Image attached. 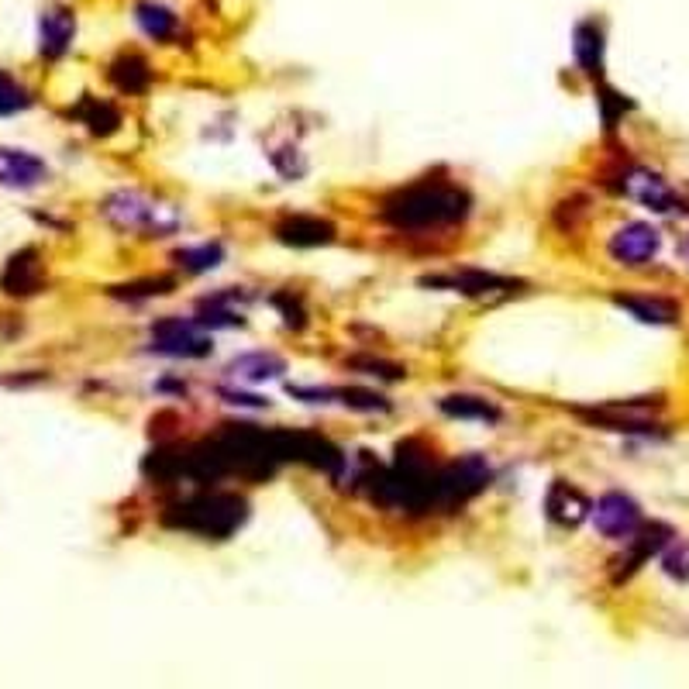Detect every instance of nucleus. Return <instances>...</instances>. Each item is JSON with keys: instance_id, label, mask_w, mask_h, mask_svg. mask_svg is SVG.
I'll list each match as a JSON object with an SVG mask.
<instances>
[{"instance_id": "a878e982", "label": "nucleus", "mask_w": 689, "mask_h": 689, "mask_svg": "<svg viewBox=\"0 0 689 689\" xmlns=\"http://www.w3.org/2000/svg\"><path fill=\"white\" fill-rule=\"evenodd\" d=\"M600 100H603V121H607V128H614V125H617V114L631 107V104H627V100H617L614 90H603V97H600Z\"/></svg>"}, {"instance_id": "4be33fe9", "label": "nucleus", "mask_w": 689, "mask_h": 689, "mask_svg": "<svg viewBox=\"0 0 689 689\" xmlns=\"http://www.w3.org/2000/svg\"><path fill=\"white\" fill-rule=\"evenodd\" d=\"M662 572L676 583H689V538L669 541V548L662 552Z\"/></svg>"}, {"instance_id": "39448f33", "label": "nucleus", "mask_w": 689, "mask_h": 689, "mask_svg": "<svg viewBox=\"0 0 689 689\" xmlns=\"http://www.w3.org/2000/svg\"><path fill=\"white\" fill-rule=\"evenodd\" d=\"M596 531L603 534V538H614V541H627L634 531L641 528V507L634 503L627 493H603L600 500H596V507L590 510Z\"/></svg>"}, {"instance_id": "ddd939ff", "label": "nucleus", "mask_w": 689, "mask_h": 689, "mask_svg": "<svg viewBox=\"0 0 689 689\" xmlns=\"http://www.w3.org/2000/svg\"><path fill=\"white\" fill-rule=\"evenodd\" d=\"M286 373V362L280 355L273 352H249L242 355V359H235L228 366V376L238 379V383H249V386H259V383H273V379H280Z\"/></svg>"}, {"instance_id": "9d476101", "label": "nucleus", "mask_w": 689, "mask_h": 689, "mask_svg": "<svg viewBox=\"0 0 689 689\" xmlns=\"http://www.w3.org/2000/svg\"><path fill=\"white\" fill-rule=\"evenodd\" d=\"M548 517H552L555 524H562V528H576V524H583L586 517H590L593 503L586 500L583 490H576L572 483H565V479H555L552 490H548Z\"/></svg>"}, {"instance_id": "1a4fd4ad", "label": "nucleus", "mask_w": 689, "mask_h": 689, "mask_svg": "<svg viewBox=\"0 0 689 689\" xmlns=\"http://www.w3.org/2000/svg\"><path fill=\"white\" fill-rule=\"evenodd\" d=\"M49 176L45 162L21 149H0V187L11 190H32Z\"/></svg>"}, {"instance_id": "20e7f679", "label": "nucleus", "mask_w": 689, "mask_h": 689, "mask_svg": "<svg viewBox=\"0 0 689 689\" xmlns=\"http://www.w3.org/2000/svg\"><path fill=\"white\" fill-rule=\"evenodd\" d=\"M152 342H156V352L176 355V359H200L211 352V338L204 335V324L197 317L193 321L166 317V321L152 324Z\"/></svg>"}, {"instance_id": "f03ea898", "label": "nucleus", "mask_w": 689, "mask_h": 689, "mask_svg": "<svg viewBox=\"0 0 689 689\" xmlns=\"http://www.w3.org/2000/svg\"><path fill=\"white\" fill-rule=\"evenodd\" d=\"M245 521V503L231 493H204L180 507V517H169V524H180L207 538H224Z\"/></svg>"}, {"instance_id": "2eb2a0df", "label": "nucleus", "mask_w": 689, "mask_h": 689, "mask_svg": "<svg viewBox=\"0 0 689 689\" xmlns=\"http://www.w3.org/2000/svg\"><path fill=\"white\" fill-rule=\"evenodd\" d=\"M280 238L290 245H328L335 238V228L321 218H290L280 224Z\"/></svg>"}, {"instance_id": "f257e3e1", "label": "nucleus", "mask_w": 689, "mask_h": 689, "mask_svg": "<svg viewBox=\"0 0 689 689\" xmlns=\"http://www.w3.org/2000/svg\"><path fill=\"white\" fill-rule=\"evenodd\" d=\"M469 214V197L452 183H421L386 200L383 218L397 228H438Z\"/></svg>"}, {"instance_id": "412c9836", "label": "nucleus", "mask_w": 689, "mask_h": 689, "mask_svg": "<svg viewBox=\"0 0 689 689\" xmlns=\"http://www.w3.org/2000/svg\"><path fill=\"white\" fill-rule=\"evenodd\" d=\"M428 286H455V290H462V293H490V290H497V286H507L503 280H497V276H490V273H452V276H428L424 280Z\"/></svg>"}, {"instance_id": "0eeeda50", "label": "nucleus", "mask_w": 689, "mask_h": 689, "mask_svg": "<svg viewBox=\"0 0 689 689\" xmlns=\"http://www.w3.org/2000/svg\"><path fill=\"white\" fill-rule=\"evenodd\" d=\"M658 245H662V238H658V231L652 224L631 221L614 231V238H610V255H614L621 266H645V262H652L658 255Z\"/></svg>"}, {"instance_id": "4468645a", "label": "nucleus", "mask_w": 689, "mask_h": 689, "mask_svg": "<svg viewBox=\"0 0 689 689\" xmlns=\"http://www.w3.org/2000/svg\"><path fill=\"white\" fill-rule=\"evenodd\" d=\"M617 307H624L631 317L645 324H676L679 321V304L665 297H641V293H617Z\"/></svg>"}, {"instance_id": "aec40b11", "label": "nucleus", "mask_w": 689, "mask_h": 689, "mask_svg": "<svg viewBox=\"0 0 689 689\" xmlns=\"http://www.w3.org/2000/svg\"><path fill=\"white\" fill-rule=\"evenodd\" d=\"M135 18H138V25H142V32L159 38V42L176 32V14L162 4H152V0H145V4L135 7Z\"/></svg>"}, {"instance_id": "7ed1b4c3", "label": "nucleus", "mask_w": 689, "mask_h": 689, "mask_svg": "<svg viewBox=\"0 0 689 689\" xmlns=\"http://www.w3.org/2000/svg\"><path fill=\"white\" fill-rule=\"evenodd\" d=\"M104 218L111 224H118L121 231H173L180 224V214L166 204H156V200L142 197L135 190H121L114 193L104 204Z\"/></svg>"}, {"instance_id": "a211bd4d", "label": "nucleus", "mask_w": 689, "mask_h": 689, "mask_svg": "<svg viewBox=\"0 0 689 689\" xmlns=\"http://www.w3.org/2000/svg\"><path fill=\"white\" fill-rule=\"evenodd\" d=\"M441 410L448 417H462V421H483V424L500 421V410L483 397H445L441 400Z\"/></svg>"}, {"instance_id": "f3484780", "label": "nucleus", "mask_w": 689, "mask_h": 689, "mask_svg": "<svg viewBox=\"0 0 689 689\" xmlns=\"http://www.w3.org/2000/svg\"><path fill=\"white\" fill-rule=\"evenodd\" d=\"M111 80H114V87L125 90V94H142L152 80V69L142 56L131 52V56H121L118 63L111 66Z\"/></svg>"}, {"instance_id": "dca6fc26", "label": "nucleus", "mask_w": 689, "mask_h": 689, "mask_svg": "<svg viewBox=\"0 0 689 689\" xmlns=\"http://www.w3.org/2000/svg\"><path fill=\"white\" fill-rule=\"evenodd\" d=\"M572 52H576V63L583 66V73L600 76V66H603V32H600V25L583 21V25L576 28Z\"/></svg>"}, {"instance_id": "393cba45", "label": "nucleus", "mask_w": 689, "mask_h": 689, "mask_svg": "<svg viewBox=\"0 0 689 689\" xmlns=\"http://www.w3.org/2000/svg\"><path fill=\"white\" fill-rule=\"evenodd\" d=\"M348 407H359V410H386V400L376 397V393H362V390H345L342 393Z\"/></svg>"}, {"instance_id": "b1692460", "label": "nucleus", "mask_w": 689, "mask_h": 689, "mask_svg": "<svg viewBox=\"0 0 689 689\" xmlns=\"http://www.w3.org/2000/svg\"><path fill=\"white\" fill-rule=\"evenodd\" d=\"M28 104H32V97L25 94V87H18V80L0 69V114H18Z\"/></svg>"}, {"instance_id": "6e6552de", "label": "nucleus", "mask_w": 689, "mask_h": 689, "mask_svg": "<svg viewBox=\"0 0 689 689\" xmlns=\"http://www.w3.org/2000/svg\"><path fill=\"white\" fill-rule=\"evenodd\" d=\"M627 541H631V548H627V555L621 559V569H617V576H614L617 583L631 576V572H638L641 565L652 559V555L662 552V548L672 541V528H669V524H658V521L655 524H641V528L634 531Z\"/></svg>"}, {"instance_id": "9b49d317", "label": "nucleus", "mask_w": 689, "mask_h": 689, "mask_svg": "<svg viewBox=\"0 0 689 689\" xmlns=\"http://www.w3.org/2000/svg\"><path fill=\"white\" fill-rule=\"evenodd\" d=\"M76 32V18L66 7H49L38 21V38H42V56L45 59H59L69 49Z\"/></svg>"}, {"instance_id": "5701e85b", "label": "nucleus", "mask_w": 689, "mask_h": 689, "mask_svg": "<svg viewBox=\"0 0 689 689\" xmlns=\"http://www.w3.org/2000/svg\"><path fill=\"white\" fill-rule=\"evenodd\" d=\"M221 245H197V249H183L176 259H180L183 269H190V273H207V269H214L221 262Z\"/></svg>"}, {"instance_id": "6ab92c4d", "label": "nucleus", "mask_w": 689, "mask_h": 689, "mask_svg": "<svg viewBox=\"0 0 689 689\" xmlns=\"http://www.w3.org/2000/svg\"><path fill=\"white\" fill-rule=\"evenodd\" d=\"M76 118H80L83 125L94 131V135H111V131L121 125V114L114 111L107 100H97V97L83 100V104L76 107Z\"/></svg>"}, {"instance_id": "423d86ee", "label": "nucleus", "mask_w": 689, "mask_h": 689, "mask_svg": "<svg viewBox=\"0 0 689 689\" xmlns=\"http://www.w3.org/2000/svg\"><path fill=\"white\" fill-rule=\"evenodd\" d=\"M624 193H631L638 204H645L655 214H679L686 211V204L679 200V193L669 187L658 173L648 169H627L624 173Z\"/></svg>"}, {"instance_id": "f8f14e48", "label": "nucleus", "mask_w": 689, "mask_h": 689, "mask_svg": "<svg viewBox=\"0 0 689 689\" xmlns=\"http://www.w3.org/2000/svg\"><path fill=\"white\" fill-rule=\"evenodd\" d=\"M0 286H4V293H11V297H28V293H35L38 286H42V262H38V252L25 249L14 255V259L7 262L4 276H0Z\"/></svg>"}]
</instances>
